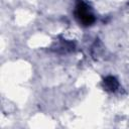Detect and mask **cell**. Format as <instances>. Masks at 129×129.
Wrapping results in <instances>:
<instances>
[{
	"label": "cell",
	"mask_w": 129,
	"mask_h": 129,
	"mask_svg": "<svg viewBox=\"0 0 129 129\" xmlns=\"http://www.w3.org/2000/svg\"><path fill=\"white\" fill-rule=\"evenodd\" d=\"M75 15H76V18L78 19V21L80 23H82L83 25H85V26L91 25L95 21V17L89 11L88 5L86 3H84L83 1H81V0H79L77 5H76Z\"/></svg>",
	"instance_id": "1"
},
{
	"label": "cell",
	"mask_w": 129,
	"mask_h": 129,
	"mask_svg": "<svg viewBox=\"0 0 129 129\" xmlns=\"http://www.w3.org/2000/svg\"><path fill=\"white\" fill-rule=\"evenodd\" d=\"M105 86L110 91H115L118 88V82L113 77H107L105 79Z\"/></svg>",
	"instance_id": "2"
}]
</instances>
